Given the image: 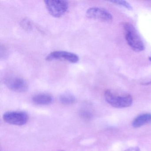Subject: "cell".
<instances>
[{
  "mask_svg": "<svg viewBox=\"0 0 151 151\" xmlns=\"http://www.w3.org/2000/svg\"><path fill=\"white\" fill-rule=\"evenodd\" d=\"M104 96L106 101L114 107H128L132 103V98L130 94L118 93L113 90L106 91Z\"/></svg>",
  "mask_w": 151,
  "mask_h": 151,
  "instance_id": "6da1fadb",
  "label": "cell"
},
{
  "mask_svg": "<svg viewBox=\"0 0 151 151\" xmlns=\"http://www.w3.org/2000/svg\"><path fill=\"white\" fill-rule=\"evenodd\" d=\"M125 39L130 47L136 52L145 50L144 43L135 27L129 23L124 24Z\"/></svg>",
  "mask_w": 151,
  "mask_h": 151,
  "instance_id": "7a4b0ae2",
  "label": "cell"
},
{
  "mask_svg": "<svg viewBox=\"0 0 151 151\" xmlns=\"http://www.w3.org/2000/svg\"><path fill=\"white\" fill-rule=\"evenodd\" d=\"M45 3L49 14L55 17L62 16L69 7L68 1L63 0H46Z\"/></svg>",
  "mask_w": 151,
  "mask_h": 151,
  "instance_id": "3957f363",
  "label": "cell"
},
{
  "mask_svg": "<svg viewBox=\"0 0 151 151\" xmlns=\"http://www.w3.org/2000/svg\"><path fill=\"white\" fill-rule=\"evenodd\" d=\"M5 122L15 125H23L28 122L29 117L25 112L22 111H9L6 112L3 116Z\"/></svg>",
  "mask_w": 151,
  "mask_h": 151,
  "instance_id": "277c9868",
  "label": "cell"
},
{
  "mask_svg": "<svg viewBox=\"0 0 151 151\" xmlns=\"http://www.w3.org/2000/svg\"><path fill=\"white\" fill-rule=\"evenodd\" d=\"M4 83L9 89L16 92H24L28 90L27 82L18 77H7L4 80Z\"/></svg>",
  "mask_w": 151,
  "mask_h": 151,
  "instance_id": "5b68a950",
  "label": "cell"
},
{
  "mask_svg": "<svg viewBox=\"0 0 151 151\" xmlns=\"http://www.w3.org/2000/svg\"><path fill=\"white\" fill-rule=\"evenodd\" d=\"M47 61L54 60H64L71 63H77L79 61V57L77 55L66 51H57L52 52L47 56Z\"/></svg>",
  "mask_w": 151,
  "mask_h": 151,
  "instance_id": "8992f818",
  "label": "cell"
},
{
  "mask_svg": "<svg viewBox=\"0 0 151 151\" xmlns=\"http://www.w3.org/2000/svg\"><path fill=\"white\" fill-rule=\"evenodd\" d=\"M86 16L91 19H95L104 22H110L113 17L111 14L104 9L93 7L89 9L86 12Z\"/></svg>",
  "mask_w": 151,
  "mask_h": 151,
  "instance_id": "52a82bcc",
  "label": "cell"
},
{
  "mask_svg": "<svg viewBox=\"0 0 151 151\" xmlns=\"http://www.w3.org/2000/svg\"><path fill=\"white\" fill-rule=\"evenodd\" d=\"M32 101L38 105H47L52 102V97L47 93H38L34 95L32 99Z\"/></svg>",
  "mask_w": 151,
  "mask_h": 151,
  "instance_id": "ba28073f",
  "label": "cell"
},
{
  "mask_svg": "<svg viewBox=\"0 0 151 151\" xmlns=\"http://www.w3.org/2000/svg\"><path fill=\"white\" fill-rule=\"evenodd\" d=\"M150 122H151V114H142L134 119L132 122V125L134 128H139Z\"/></svg>",
  "mask_w": 151,
  "mask_h": 151,
  "instance_id": "9c48e42d",
  "label": "cell"
},
{
  "mask_svg": "<svg viewBox=\"0 0 151 151\" xmlns=\"http://www.w3.org/2000/svg\"><path fill=\"white\" fill-rule=\"evenodd\" d=\"M60 101L62 104L64 105H71L76 102V99L72 94L66 93L60 96Z\"/></svg>",
  "mask_w": 151,
  "mask_h": 151,
  "instance_id": "30bf717a",
  "label": "cell"
},
{
  "mask_svg": "<svg viewBox=\"0 0 151 151\" xmlns=\"http://www.w3.org/2000/svg\"><path fill=\"white\" fill-rule=\"evenodd\" d=\"M110 2L114 3L116 5H118V6H121L124 7L125 8L127 9L128 10H132V6H131L130 4L125 1H121V0H113V1H110Z\"/></svg>",
  "mask_w": 151,
  "mask_h": 151,
  "instance_id": "8fae6325",
  "label": "cell"
},
{
  "mask_svg": "<svg viewBox=\"0 0 151 151\" xmlns=\"http://www.w3.org/2000/svg\"><path fill=\"white\" fill-rule=\"evenodd\" d=\"M22 26L24 29L27 30H29L31 29L32 26L30 22L28 19H24L22 22Z\"/></svg>",
  "mask_w": 151,
  "mask_h": 151,
  "instance_id": "7c38bea8",
  "label": "cell"
},
{
  "mask_svg": "<svg viewBox=\"0 0 151 151\" xmlns=\"http://www.w3.org/2000/svg\"><path fill=\"white\" fill-rule=\"evenodd\" d=\"M8 55V52L6 48L3 46H1V48H0V56L1 59L5 60L7 57Z\"/></svg>",
  "mask_w": 151,
  "mask_h": 151,
  "instance_id": "4fadbf2b",
  "label": "cell"
},
{
  "mask_svg": "<svg viewBox=\"0 0 151 151\" xmlns=\"http://www.w3.org/2000/svg\"><path fill=\"white\" fill-rule=\"evenodd\" d=\"M124 151H140L139 148L138 147H131L128 149H126Z\"/></svg>",
  "mask_w": 151,
  "mask_h": 151,
  "instance_id": "5bb4252c",
  "label": "cell"
},
{
  "mask_svg": "<svg viewBox=\"0 0 151 151\" xmlns=\"http://www.w3.org/2000/svg\"><path fill=\"white\" fill-rule=\"evenodd\" d=\"M142 85H151V81L143 83H142Z\"/></svg>",
  "mask_w": 151,
  "mask_h": 151,
  "instance_id": "9a60e30c",
  "label": "cell"
},
{
  "mask_svg": "<svg viewBox=\"0 0 151 151\" xmlns=\"http://www.w3.org/2000/svg\"><path fill=\"white\" fill-rule=\"evenodd\" d=\"M149 60L150 61H151V56H150V57H149Z\"/></svg>",
  "mask_w": 151,
  "mask_h": 151,
  "instance_id": "2e32d148",
  "label": "cell"
}]
</instances>
